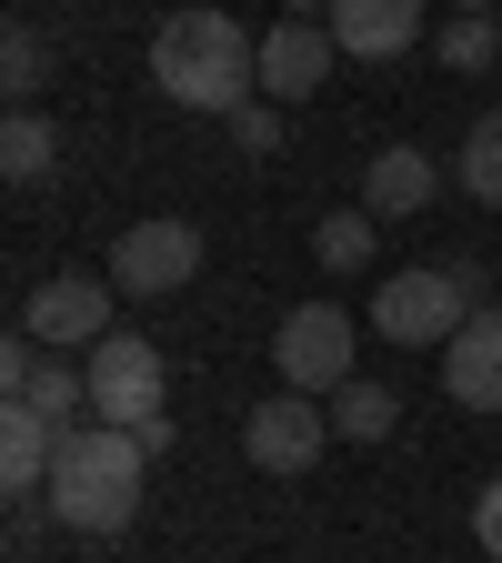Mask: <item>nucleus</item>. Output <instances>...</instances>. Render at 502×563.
Masks as SVG:
<instances>
[{"label": "nucleus", "mask_w": 502, "mask_h": 563, "mask_svg": "<svg viewBox=\"0 0 502 563\" xmlns=\"http://www.w3.org/2000/svg\"><path fill=\"white\" fill-rule=\"evenodd\" d=\"M191 272H201V232H191V222H131V232L111 242V292H131V302L181 292Z\"/></svg>", "instance_id": "obj_7"}, {"label": "nucleus", "mask_w": 502, "mask_h": 563, "mask_svg": "<svg viewBox=\"0 0 502 563\" xmlns=\"http://www.w3.org/2000/svg\"><path fill=\"white\" fill-rule=\"evenodd\" d=\"M60 422H41V412H21V402H0V473H11V493L31 504V493H51V463H60Z\"/></svg>", "instance_id": "obj_14"}, {"label": "nucleus", "mask_w": 502, "mask_h": 563, "mask_svg": "<svg viewBox=\"0 0 502 563\" xmlns=\"http://www.w3.org/2000/svg\"><path fill=\"white\" fill-rule=\"evenodd\" d=\"M453 172H462V191H472V201H492V211H502V111H482V121L462 131V162H453Z\"/></svg>", "instance_id": "obj_17"}, {"label": "nucleus", "mask_w": 502, "mask_h": 563, "mask_svg": "<svg viewBox=\"0 0 502 563\" xmlns=\"http://www.w3.org/2000/svg\"><path fill=\"white\" fill-rule=\"evenodd\" d=\"M472 543L502 563V483H482V493H472Z\"/></svg>", "instance_id": "obj_22"}, {"label": "nucleus", "mask_w": 502, "mask_h": 563, "mask_svg": "<svg viewBox=\"0 0 502 563\" xmlns=\"http://www.w3.org/2000/svg\"><path fill=\"white\" fill-rule=\"evenodd\" d=\"M492 51H502V21L492 11H453L443 21V70H482Z\"/></svg>", "instance_id": "obj_20"}, {"label": "nucleus", "mask_w": 502, "mask_h": 563, "mask_svg": "<svg viewBox=\"0 0 502 563\" xmlns=\"http://www.w3.org/2000/svg\"><path fill=\"white\" fill-rule=\"evenodd\" d=\"M312 252H322V272H362L372 262V211H332L312 232Z\"/></svg>", "instance_id": "obj_19"}, {"label": "nucleus", "mask_w": 502, "mask_h": 563, "mask_svg": "<svg viewBox=\"0 0 502 563\" xmlns=\"http://www.w3.org/2000/svg\"><path fill=\"white\" fill-rule=\"evenodd\" d=\"M443 393H453L462 412H502V312H492V302L443 342Z\"/></svg>", "instance_id": "obj_11"}, {"label": "nucleus", "mask_w": 502, "mask_h": 563, "mask_svg": "<svg viewBox=\"0 0 502 563\" xmlns=\"http://www.w3.org/2000/svg\"><path fill=\"white\" fill-rule=\"evenodd\" d=\"M492 21H502V11H492Z\"/></svg>", "instance_id": "obj_25"}, {"label": "nucleus", "mask_w": 502, "mask_h": 563, "mask_svg": "<svg viewBox=\"0 0 502 563\" xmlns=\"http://www.w3.org/2000/svg\"><path fill=\"white\" fill-rule=\"evenodd\" d=\"M332 41L352 60H402L422 41V0H332Z\"/></svg>", "instance_id": "obj_13"}, {"label": "nucleus", "mask_w": 502, "mask_h": 563, "mask_svg": "<svg viewBox=\"0 0 502 563\" xmlns=\"http://www.w3.org/2000/svg\"><path fill=\"white\" fill-rule=\"evenodd\" d=\"M81 373H91V412L121 422V433H141V422L161 412V352H152V332L111 322V332L81 352Z\"/></svg>", "instance_id": "obj_3"}, {"label": "nucleus", "mask_w": 502, "mask_h": 563, "mask_svg": "<svg viewBox=\"0 0 502 563\" xmlns=\"http://www.w3.org/2000/svg\"><path fill=\"white\" fill-rule=\"evenodd\" d=\"M141 473H152L141 433H121V422H81V433L60 443L41 504L60 514V533H121L141 514Z\"/></svg>", "instance_id": "obj_2"}, {"label": "nucleus", "mask_w": 502, "mask_h": 563, "mask_svg": "<svg viewBox=\"0 0 502 563\" xmlns=\"http://www.w3.org/2000/svg\"><path fill=\"white\" fill-rule=\"evenodd\" d=\"M453 11H502V0H453Z\"/></svg>", "instance_id": "obj_24"}, {"label": "nucleus", "mask_w": 502, "mask_h": 563, "mask_svg": "<svg viewBox=\"0 0 502 563\" xmlns=\"http://www.w3.org/2000/svg\"><path fill=\"white\" fill-rule=\"evenodd\" d=\"M232 141H242V152L261 162V152H271V141H281V111H271V101H252V111H232Z\"/></svg>", "instance_id": "obj_21"}, {"label": "nucleus", "mask_w": 502, "mask_h": 563, "mask_svg": "<svg viewBox=\"0 0 502 563\" xmlns=\"http://www.w3.org/2000/svg\"><path fill=\"white\" fill-rule=\"evenodd\" d=\"M152 81H161V101H181V111H252V91H261V41L232 21V11H171L161 31H152Z\"/></svg>", "instance_id": "obj_1"}, {"label": "nucleus", "mask_w": 502, "mask_h": 563, "mask_svg": "<svg viewBox=\"0 0 502 563\" xmlns=\"http://www.w3.org/2000/svg\"><path fill=\"white\" fill-rule=\"evenodd\" d=\"M111 302H121V292H111L101 272H51L41 292L21 302V332L51 342V352H91V342L111 332Z\"/></svg>", "instance_id": "obj_8"}, {"label": "nucleus", "mask_w": 502, "mask_h": 563, "mask_svg": "<svg viewBox=\"0 0 502 563\" xmlns=\"http://www.w3.org/2000/svg\"><path fill=\"white\" fill-rule=\"evenodd\" d=\"M392 422H402V393H392V383H362V373H352V383L332 393V433H342V443H382Z\"/></svg>", "instance_id": "obj_15"}, {"label": "nucleus", "mask_w": 502, "mask_h": 563, "mask_svg": "<svg viewBox=\"0 0 502 563\" xmlns=\"http://www.w3.org/2000/svg\"><path fill=\"white\" fill-rule=\"evenodd\" d=\"M332 60H342L332 21H271V31H261V91H271V101H312V91L332 81Z\"/></svg>", "instance_id": "obj_10"}, {"label": "nucleus", "mask_w": 502, "mask_h": 563, "mask_svg": "<svg viewBox=\"0 0 502 563\" xmlns=\"http://www.w3.org/2000/svg\"><path fill=\"white\" fill-rule=\"evenodd\" d=\"M0 172H11V181H51L60 172V131L41 111H11V131H0Z\"/></svg>", "instance_id": "obj_16"}, {"label": "nucleus", "mask_w": 502, "mask_h": 563, "mask_svg": "<svg viewBox=\"0 0 502 563\" xmlns=\"http://www.w3.org/2000/svg\"><path fill=\"white\" fill-rule=\"evenodd\" d=\"M372 322H382V342H402V352H443L462 322H472V292L453 272H392L382 292H372Z\"/></svg>", "instance_id": "obj_5"}, {"label": "nucleus", "mask_w": 502, "mask_h": 563, "mask_svg": "<svg viewBox=\"0 0 502 563\" xmlns=\"http://www.w3.org/2000/svg\"><path fill=\"white\" fill-rule=\"evenodd\" d=\"M281 21H332V0H292V11H281Z\"/></svg>", "instance_id": "obj_23"}, {"label": "nucleus", "mask_w": 502, "mask_h": 563, "mask_svg": "<svg viewBox=\"0 0 502 563\" xmlns=\"http://www.w3.org/2000/svg\"><path fill=\"white\" fill-rule=\"evenodd\" d=\"M41 81H51V41L31 21H11V41H0V91H11V111H31Z\"/></svg>", "instance_id": "obj_18"}, {"label": "nucleus", "mask_w": 502, "mask_h": 563, "mask_svg": "<svg viewBox=\"0 0 502 563\" xmlns=\"http://www.w3.org/2000/svg\"><path fill=\"white\" fill-rule=\"evenodd\" d=\"M352 322L342 302H302V312H281V332H271V373H281V393H342L352 383Z\"/></svg>", "instance_id": "obj_4"}, {"label": "nucleus", "mask_w": 502, "mask_h": 563, "mask_svg": "<svg viewBox=\"0 0 502 563\" xmlns=\"http://www.w3.org/2000/svg\"><path fill=\"white\" fill-rule=\"evenodd\" d=\"M322 443H332V402H322V393H271V402H252V422H242V453H252L261 473H281V483H302V473L322 463Z\"/></svg>", "instance_id": "obj_6"}, {"label": "nucleus", "mask_w": 502, "mask_h": 563, "mask_svg": "<svg viewBox=\"0 0 502 563\" xmlns=\"http://www.w3.org/2000/svg\"><path fill=\"white\" fill-rule=\"evenodd\" d=\"M0 393H11L21 412H41V422H60V433H81V412L91 402V373L70 363V352H51V342H31V332H11V352H0Z\"/></svg>", "instance_id": "obj_9"}, {"label": "nucleus", "mask_w": 502, "mask_h": 563, "mask_svg": "<svg viewBox=\"0 0 502 563\" xmlns=\"http://www.w3.org/2000/svg\"><path fill=\"white\" fill-rule=\"evenodd\" d=\"M433 191H443V162L412 152V141H392V152L362 162V211L372 222H412V211H433Z\"/></svg>", "instance_id": "obj_12"}]
</instances>
